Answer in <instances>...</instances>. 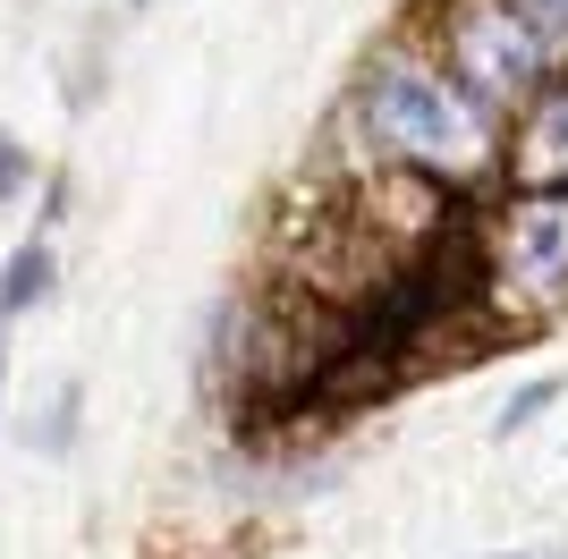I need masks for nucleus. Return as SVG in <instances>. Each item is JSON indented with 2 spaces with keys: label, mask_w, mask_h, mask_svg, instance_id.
I'll use <instances>...</instances> for the list:
<instances>
[{
  "label": "nucleus",
  "mask_w": 568,
  "mask_h": 559,
  "mask_svg": "<svg viewBox=\"0 0 568 559\" xmlns=\"http://www.w3.org/2000/svg\"><path fill=\"white\" fill-rule=\"evenodd\" d=\"M339 128L374 170H399L416 186H484L509 162L500 119L416 43H390L356 69L348 102H339Z\"/></svg>",
  "instance_id": "obj_1"
},
{
  "label": "nucleus",
  "mask_w": 568,
  "mask_h": 559,
  "mask_svg": "<svg viewBox=\"0 0 568 559\" xmlns=\"http://www.w3.org/2000/svg\"><path fill=\"white\" fill-rule=\"evenodd\" d=\"M433 60L458 77V85L484 102V111L518 119L551 77V43L535 34L526 9L509 0H442V26H433Z\"/></svg>",
  "instance_id": "obj_2"
},
{
  "label": "nucleus",
  "mask_w": 568,
  "mask_h": 559,
  "mask_svg": "<svg viewBox=\"0 0 568 559\" xmlns=\"http://www.w3.org/2000/svg\"><path fill=\"white\" fill-rule=\"evenodd\" d=\"M484 280L526 323L568 314V186H518L484 230Z\"/></svg>",
  "instance_id": "obj_3"
},
{
  "label": "nucleus",
  "mask_w": 568,
  "mask_h": 559,
  "mask_svg": "<svg viewBox=\"0 0 568 559\" xmlns=\"http://www.w3.org/2000/svg\"><path fill=\"white\" fill-rule=\"evenodd\" d=\"M509 179L518 186H568V69L544 77V93L509 128Z\"/></svg>",
  "instance_id": "obj_4"
},
{
  "label": "nucleus",
  "mask_w": 568,
  "mask_h": 559,
  "mask_svg": "<svg viewBox=\"0 0 568 559\" xmlns=\"http://www.w3.org/2000/svg\"><path fill=\"white\" fill-rule=\"evenodd\" d=\"M43 297H51V246H43V237H26L18 255H9V272H0V323L26 314V305H43Z\"/></svg>",
  "instance_id": "obj_5"
},
{
  "label": "nucleus",
  "mask_w": 568,
  "mask_h": 559,
  "mask_svg": "<svg viewBox=\"0 0 568 559\" xmlns=\"http://www.w3.org/2000/svg\"><path fill=\"white\" fill-rule=\"evenodd\" d=\"M551 398H560V373H535V382H518V390L500 398V416H493V433H500V441H509V433H526V424L544 416Z\"/></svg>",
  "instance_id": "obj_6"
},
{
  "label": "nucleus",
  "mask_w": 568,
  "mask_h": 559,
  "mask_svg": "<svg viewBox=\"0 0 568 559\" xmlns=\"http://www.w3.org/2000/svg\"><path fill=\"white\" fill-rule=\"evenodd\" d=\"M509 9H526V18H535V34H544L551 51H568V0H509Z\"/></svg>",
  "instance_id": "obj_7"
},
{
  "label": "nucleus",
  "mask_w": 568,
  "mask_h": 559,
  "mask_svg": "<svg viewBox=\"0 0 568 559\" xmlns=\"http://www.w3.org/2000/svg\"><path fill=\"white\" fill-rule=\"evenodd\" d=\"M26 179H34V162H26L18 144L0 136V195H18V186H26Z\"/></svg>",
  "instance_id": "obj_8"
},
{
  "label": "nucleus",
  "mask_w": 568,
  "mask_h": 559,
  "mask_svg": "<svg viewBox=\"0 0 568 559\" xmlns=\"http://www.w3.org/2000/svg\"><path fill=\"white\" fill-rule=\"evenodd\" d=\"M0 382H9V339H0Z\"/></svg>",
  "instance_id": "obj_9"
},
{
  "label": "nucleus",
  "mask_w": 568,
  "mask_h": 559,
  "mask_svg": "<svg viewBox=\"0 0 568 559\" xmlns=\"http://www.w3.org/2000/svg\"><path fill=\"white\" fill-rule=\"evenodd\" d=\"M500 559H518V551H500Z\"/></svg>",
  "instance_id": "obj_10"
}]
</instances>
